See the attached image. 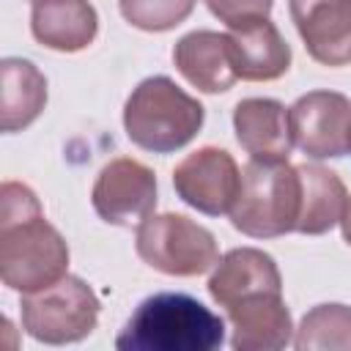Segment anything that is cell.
I'll use <instances>...</instances> for the list:
<instances>
[{"label": "cell", "mask_w": 351, "mask_h": 351, "mask_svg": "<svg viewBox=\"0 0 351 351\" xmlns=\"http://www.w3.org/2000/svg\"><path fill=\"white\" fill-rule=\"evenodd\" d=\"M225 343V321L189 293H154L121 329V351H214Z\"/></svg>", "instance_id": "cell-2"}, {"label": "cell", "mask_w": 351, "mask_h": 351, "mask_svg": "<svg viewBox=\"0 0 351 351\" xmlns=\"http://www.w3.org/2000/svg\"><path fill=\"white\" fill-rule=\"evenodd\" d=\"M30 30L38 44L55 52H80L99 33L96 8L88 0H33Z\"/></svg>", "instance_id": "cell-15"}, {"label": "cell", "mask_w": 351, "mask_h": 351, "mask_svg": "<svg viewBox=\"0 0 351 351\" xmlns=\"http://www.w3.org/2000/svg\"><path fill=\"white\" fill-rule=\"evenodd\" d=\"M288 11L313 60L351 63V0H288Z\"/></svg>", "instance_id": "cell-10"}, {"label": "cell", "mask_w": 351, "mask_h": 351, "mask_svg": "<svg viewBox=\"0 0 351 351\" xmlns=\"http://www.w3.org/2000/svg\"><path fill=\"white\" fill-rule=\"evenodd\" d=\"M233 129L252 159H288L293 148L291 115L277 99H241L233 110Z\"/></svg>", "instance_id": "cell-14"}, {"label": "cell", "mask_w": 351, "mask_h": 351, "mask_svg": "<svg viewBox=\"0 0 351 351\" xmlns=\"http://www.w3.org/2000/svg\"><path fill=\"white\" fill-rule=\"evenodd\" d=\"M173 63L189 85L203 93L230 90L239 80L230 52V36L217 30H192L173 47Z\"/></svg>", "instance_id": "cell-12"}, {"label": "cell", "mask_w": 351, "mask_h": 351, "mask_svg": "<svg viewBox=\"0 0 351 351\" xmlns=\"http://www.w3.org/2000/svg\"><path fill=\"white\" fill-rule=\"evenodd\" d=\"M233 324V348L236 351H280L293 343V324L282 291H266L239 299L225 307Z\"/></svg>", "instance_id": "cell-11"}, {"label": "cell", "mask_w": 351, "mask_h": 351, "mask_svg": "<svg viewBox=\"0 0 351 351\" xmlns=\"http://www.w3.org/2000/svg\"><path fill=\"white\" fill-rule=\"evenodd\" d=\"M302 176V211L296 222V233L304 236H321L332 230L348 206L346 184L337 173L321 167V165H299Z\"/></svg>", "instance_id": "cell-18"}, {"label": "cell", "mask_w": 351, "mask_h": 351, "mask_svg": "<svg viewBox=\"0 0 351 351\" xmlns=\"http://www.w3.org/2000/svg\"><path fill=\"white\" fill-rule=\"evenodd\" d=\"M282 291V277L271 255L255 247H236L225 252L208 277V293L219 307H230L244 296Z\"/></svg>", "instance_id": "cell-13"}, {"label": "cell", "mask_w": 351, "mask_h": 351, "mask_svg": "<svg viewBox=\"0 0 351 351\" xmlns=\"http://www.w3.org/2000/svg\"><path fill=\"white\" fill-rule=\"evenodd\" d=\"M230 52L239 80L269 82L288 71L291 47L280 30L266 19H252L247 25L230 27Z\"/></svg>", "instance_id": "cell-16"}, {"label": "cell", "mask_w": 351, "mask_h": 351, "mask_svg": "<svg viewBox=\"0 0 351 351\" xmlns=\"http://www.w3.org/2000/svg\"><path fill=\"white\" fill-rule=\"evenodd\" d=\"M340 228H343V239L351 244V197H348V206L343 211V219H340Z\"/></svg>", "instance_id": "cell-22"}, {"label": "cell", "mask_w": 351, "mask_h": 351, "mask_svg": "<svg viewBox=\"0 0 351 351\" xmlns=\"http://www.w3.org/2000/svg\"><path fill=\"white\" fill-rule=\"evenodd\" d=\"M348 151H351V143H348Z\"/></svg>", "instance_id": "cell-23"}, {"label": "cell", "mask_w": 351, "mask_h": 351, "mask_svg": "<svg viewBox=\"0 0 351 351\" xmlns=\"http://www.w3.org/2000/svg\"><path fill=\"white\" fill-rule=\"evenodd\" d=\"M96 321L99 299L93 288L74 274H66L44 291L25 293L22 299L25 332L47 346L77 343L96 329Z\"/></svg>", "instance_id": "cell-6"}, {"label": "cell", "mask_w": 351, "mask_h": 351, "mask_svg": "<svg viewBox=\"0 0 351 351\" xmlns=\"http://www.w3.org/2000/svg\"><path fill=\"white\" fill-rule=\"evenodd\" d=\"M206 5L228 27H239L252 19H266L274 0H206Z\"/></svg>", "instance_id": "cell-21"}, {"label": "cell", "mask_w": 351, "mask_h": 351, "mask_svg": "<svg viewBox=\"0 0 351 351\" xmlns=\"http://www.w3.org/2000/svg\"><path fill=\"white\" fill-rule=\"evenodd\" d=\"M203 118V104L165 74L143 80L123 107L129 140L151 154H173L184 148L200 132Z\"/></svg>", "instance_id": "cell-4"}, {"label": "cell", "mask_w": 351, "mask_h": 351, "mask_svg": "<svg viewBox=\"0 0 351 351\" xmlns=\"http://www.w3.org/2000/svg\"><path fill=\"white\" fill-rule=\"evenodd\" d=\"M69 247L44 219L36 192L25 184L0 186V277L11 291L36 293L66 277Z\"/></svg>", "instance_id": "cell-1"}, {"label": "cell", "mask_w": 351, "mask_h": 351, "mask_svg": "<svg viewBox=\"0 0 351 351\" xmlns=\"http://www.w3.org/2000/svg\"><path fill=\"white\" fill-rule=\"evenodd\" d=\"M195 3L197 0H118V8L132 27L162 33L181 25L192 14Z\"/></svg>", "instance_id": "cell-20"}, {"label": "cell", "mask_w": 351, "mask_h": 351, "mask_svg": "<svg viewBox=\"0 0 351 351\" xmlns=\"http://www.w3.org/2000/svg\"><path fill=\"white\" fill-rule=\"evenodd\" d=\"M293 145L313 159H337L351 143V99L337 90H310L288 110Z\"/></svg>", "instance_id": "cell-7"}, {"label": "cell", "mask_w": 351, "mask_h": 351, "mask_svg": "<svg viewBox=\"0 0 351 351\" xmlns=\"http://www.w3.org/2000/svg\"><path fill=\"white\" fill-rule=\"evenodd\" d=\"M134 250L143 263L173 277H197L219 261L214 233L184 214H148L137 225Z\"/></svg>", "instance_id": "cell-5"}, {"label": "cell", "mask_w": 351, "mask_h": 351, "mask_svg": "<svg viewBox=\"0 0 351 351\" xmlns=\"http://www.w3.org/2000/svg\"><path fill=\"white\" fill-rule=\"evenodd\" d=\"M302 211V176L288 159H250L230 208L236 230L252 239H277L296 230Z\"/></svg>", "instance_id": "cell-3"}, {"label": "cell", "mask_w": 351, "mask_h": 351, "mask_svg": "<svg viewBox=\"0 0 351 351\" xmlns=\"http://www.w3.org/2000/svg\"><path fill=\"white\" fill-rule=\"evenodd\" d=\"M299 351L329 348V351H351V307L346 304H318L313 307L293 337Z\"/></svg>", "instance_id": "cell-19"}, {"label": "cell", "mask_w": 351, "mask_h": 351, "mask_svg": "<svg viewBox=\"0 0 351 351\" xmlns=\"http://www.w3.org/2000/svg\"><path fill=\"white\" fill-rule=\"evenodd\" d=\"M93 211L110 225L143 222L156 208V176L137 159L121 156L101 167L93 192Z\"/></svg>", "instance_id": "cell-9"}, {"label": "cell", "mask_w": 351, "mask_h": 351, "mask_svg": "<svg viewBox=\"0 0 351 351\" xmlns=\"http://www.w3.org/2000/svg\"><path fill=\"white\" fill-rule=\"evenodd\" d=\"M173 186L176 195L195 211L219 217V214H230L236 203L241 186V170L228 151L208 145L176 165Z\"/></svg>", "instance_id": "cell-8"}, {"label": "cell", "mask_w": 351, "mask_h": 351, "mask_svg": "<svg viewBox=\"0 0 351 351\" xmlns=\"http://www.w3.org/2000/svg\"><path fill=\"white\" fill-rule=\"evenodd\" d=\"M0 126L5 134L27 129L47 104L44 74L22 58H5L0 63Z\"/></svg>", "instance_id": "cell-17"}]
</instances>
